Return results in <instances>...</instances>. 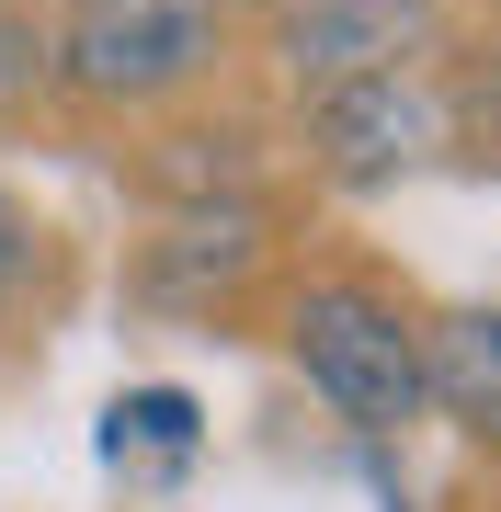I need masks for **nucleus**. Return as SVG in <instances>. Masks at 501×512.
Wrapping results in <instances>:
<instances>
[{
  "mask_svg": "<svg viewBox=\"0 0 501 512\" xmlns=\"http://www.w3.org/2000/svg\"><path fill=\"white\" fill-rule=\"evenodd\" d=\"M445 46V0H274V69L308 92L342 80H399Z\"/></svg>",
  "mask_w": 501,
  "mask_h": 512,
  "instance_id": "nucleus-4",
  "label": "nucleus"
},
{
  "mask_svg": "<svg viewBox=\"0 0 501 512\" xmlns=\"http://www.w3.org/2000/svg\"><path fill=\"white\" fill-rule=\"evenodd\" d=\"M433 92H445V148L501 183V46H479L456 80H433Z\"/></svg>",
  "mask_w": 501,
  "mask_h": 512,
  "instance_id": "nucleus-9",
  "label": "nucleus"
},
{
  "mask_svg": "<svg viewBox=\"0 0 501 512\" xmlns=\"http://www.w3.org/2000/svg\"><path fill=\"white\" fill-rule=\"evenodd\" d=\"M285 353H297L308 399L331 410L342 433L388 444V433L422 421V319H410L388 285H365V274L297 285V308H285Z\"/></svg>",
  "mask_w": 501,
  "mask_h": 512,
  "instance_id": "nucleus-2",
  "label": "nucleus"
},
{
  "mask_svg": "<svg viewBox=\"0 0 501 512\" xmlns=\"http://www.w3.org/2000/svg\"><path fill=\"white\" fill-rule=\"evenodd\" d=\"M251 171H262L251 126H171L160 148H137V194H160V205H240Z\"/></svg>",
  "mask_w": 501,
  "mask_h": 512,
  "instance_id": "nucleus-7",
  "label": "nucleus"
},
{
  "mask_svg": "<svg viewBox=\"0 0 501 512\" xmlns=\"http://www.w3.org/2000/svg\"><path fill=\"white\" fill-rule=\"evenodd\" d=\"M422 410H445L467 444H501V308L422 319Z\"/></svg>",
  "mask_w": 501,
  "mask_h": 512,
  "instance_id": "nucleus-6",
  "label": "nucleus"
},
{
  "mask_svg": "<svg viewBox=\"0 0 501 512\" xmlns=\"http://www.w3.org/2000/svg\"><path fill=\"white\" fill-rule=\"evenodd\" d=\"M297 126H308V171H319V183L376 194V183H399V171H422L433 148H445V92H433L422 69L342 80V92H308L297 103Z\"/></svg>",
  "mask_w": 501,
  "mask_h": 512,
  "instance_id": "nucleus-3",
  "label": "nucleus"
},
{
  "mask_svg": "<svg viewBox=\"0 0 501 512\" xmlns=\"http://www.w3.org/2000/svg\"><path fill=\"white\" fill-rule=\"evenodd\" d=\"M228 0H57L46 92L80 114H160L228 69Z\"/></svg>",
  "mask_w": 501,
  "mask_h": 512,
  "instance_id": "nucleus-1",
  "label": "nucleus"
},
{
  "mask_svg": "<svg viewBox=\"0 0 501 512\" xmlns=\"http://www.w3.org/2000/svg\"><path fill=\"white\" fill-rule=\"evenodd\" d=\"M262 262V205H171V228L137 251V296H160V308H205V296H228Z\"/></svg>",
  "mask_w": 501,
  "mask_h": 512,
  "instance_id": "nucleus-5",
  "label": "nucleus"
},
{
  "mask_svg": "<svg viewBox=\"0 0 501 512\" xmlns=\"http://www.w3.org/2000/svg\"><path fill=\"white\" fill-rule=\"evenodd\" d=\"M46 274V228H35V205H23L12 183H0V308H23Z\"/></svg>",
  "mask_w": 501,
  "mask_h": 512,
  "instance_id": "nucleus-11",
  "label": "nucleus"
},
{
  "mask_svg": "<svg viewBox=\"0 0 501 512\" xmlns=\"http://www.w3.org/2000/svg\"><path fill=\"white\" fill-rule=\"evenodd\" d=\"M35 92H46V23L23 0H0V114H23Z\"/></svg>",
  "mask_w": 501,
  "mask_h": 512,
  "instance_id": "nucleus-10",
  "label": "nucleus"
},
{
  "mask_svg": "<svg viewBox=\"0 0 501 512\" xmlns=\"http://www.w3.org/2000/svg\"><path fill=\"white\" fill-rule=\"evenodd\" d=\"M194 444H205L194 387H126V399L103 410V456H114V467H126V456H149L160 478H183V467H194Z\"/></svg>",
  "mask_w": 501,
  "mask_h": 512,
  "instance_id": "nucleus-8",
  "label": "nucleus"
}]
</instances>
